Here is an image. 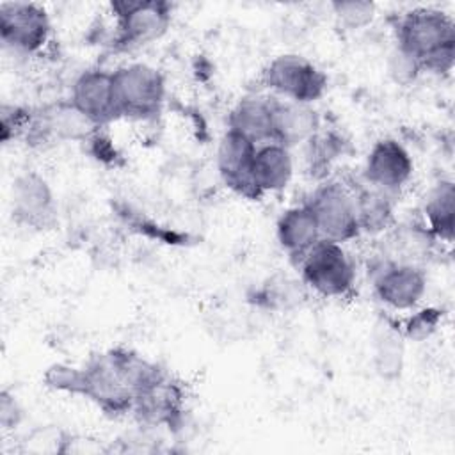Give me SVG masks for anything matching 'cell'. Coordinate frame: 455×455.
I'll return each instance as SVG.
<instances>
[{
    "label": "cell",
    "mask_w": 455,
    "mask_h": 455,
    "mask_svg": "<svg viewBox=\"0 0 455 455\" xmlns=\"http://www.w3.org/2000/svg\"><path fill=\"white\" fill-rule=\"evenodd\" d=\"M80 370V396L91 400L112 418L132 412L135 396L167 373L160 364L126 347L94 354Z\"/></svg>",
    "instance_id": "6da1fadb"
},
{
    "label": "cell",
    "mask_w": 455,
    "mask_h": 455,
    "mask_svg": "<svg viewBox=\"0 0 455 455\" xmlns=\"http://www.w3.org/2000/svg\"><path fill=\"white\" fill-rule=\"evenodd\" d=\"M396 50L411 57L421 71L446 75L455 64V23L437 7H414L395 23Z\"/></svg>",
    "instance_id": "7a4b0ae2"
},
{
    "label": "cell",
    "mask_w": 455,
    "mask_h": 455,
    "mask_svg": "<svg viewBox=\"0 0 455 455\" xmlns=\"http://www.w3.org/2000/svg\"><path fill=\"white\" fill-rule=\"evenodd\" d=\"M116 20L110 44L132 52L160 39L171 27L172 5L164 0H117L110 4Z\"/></svg>",
    "instance_id": "3957f363"
},
{
    "label": "cell",
    "mask_w": 455,
    "mask_h": 455,
    "mask_svg": "<svg viewBox=\"0 0 455 455\" xmlns=\"http://www.w3.org/2000/svg\"><path fill=\"white\" fill-rule=\"evenodd\" d=\"M119 117L151 121L158 117L165 100L164 75L146 64L130 62L112 71Z\"/></svg>",
    "instance_id": "277c9868"
},
{
    "label": "cell",
    "mask_w": 455,
    "mask_h": 455,
    "mask_svg": "<svg viewBox=\"0 0 455 455\" xmlns=\"http://www.w3.org/2000/svg\"><path fill=\"white\" fill-rule=\"evenodd\" d=\"M304 286L325 299L347 297L355 284V268L341 243L320 240L300 261Z\"/></svg>",
    "instance_id": "5b68a950"
},
{
    "label": "cell",
    "mask_w": 455,
    "mask_h": 455,
    "mask_svg": "<svg viewBox=\"0 0 455 455\" xmlns=\"http://www.w3.org/2000/svg\"><path fill=\"white\" fill-rule=\"evenodd\" d=\"M261 82L274 96L307 103L320 100L327 91V75L309 59L295 53L274 57L261 71Z\"/></svg>",
    "instance_id": "8992f818"
},
{
    "label": "cell",
    "mask_w": 455,
    "mask_h": 455,
    "mask_svg": "<svg viewBox=\"0 0 455 455\" xmlns=\"http://www.w3.org/2000/svg\"><path fill=\"white\" fill-rule=\"evenodd\" d=\"M306 204L316 219L322 240L343 243L359 236L354 192L341 181L318 185Z\"/></svg>",
    "instance_id": "52a82bcc"
},
{
    "label": "cell",
    "mask_w": 455,
    "mask_h": 455,
    "mask_svg": "<svg viewBox=\"0 0 455 455\" xmlns=\"http://www.w3.org/2000/svg\"><path fill=\"white\" fill-rule=\"evenodd\" d=\"M52 36L46 9L34 2H4L0 5V39L18 53H37Z\"/></svg>",
    "instance_id": "ba28073f"
},
{
    "label": "cell",
    "mask_w": 455,
    "mask_h": 455,
    "mask_svg": "<svg viewBox=\"0 0 455 455\" xmlns=\"http://www.w3.org/2000/svg\"><path fill=\"white\" fill-rule=\"evenodd\" d=\"M132 414L140 427L178 430L185 418V391L181 384L165 373L135 396Z\"/></svg>",
    "instance_id": "9c48e42d"
},
{
    "label": "cell",
    "mask_w": 455,
    "mask_h": 455,
    "mask_svg": "<svg viewBox=\"0 0 455 455\" xmlns=\"http://www.w3.org/2000/svg\"><path fill=\"white\" fill-rule=\"evenodd\" d=\"M100 128L89 121L71 100H59L34 110L27 140L41 144L48 140H89Z\"/></svg>",
    "instance_id": "30bf717a"
},
{
    "label": "cell",
    "mask_w": 455,
    "mask_h": 455,
    "mask_svg": "<svg viewBox=\"0 0 455 455\" xmlns=\"http://www.w3.org/2000/svg\"><path fill=\"white\" fill-rule=\"evenodd\" d=\"M373 293L386 306L412 309L427 291V274L419 265L384 259L373 270Z\"/></svg>",
    "instance_id": "8fae6325"
},
{
    "label": "cell",
    "mask_w": 455,
    "mask_h": 455,
    "mask_svg": "<svg viewBox=\"0 0 455 455\" xmlns=\"http://www.w3.org/2000/svg\"><path fill=\"white\" fill-rule=\"evenodd\" d=\"M256 148L258 146L249 139L231 130L224 132L217 148V171L222 183L249 201H258L261 197L252 180Z\"/></svg>",
    "instance_id": "7c38bea8"
},
{
    "label": "cell",
    "mask_w": 455,
    "mask_h": 455,
    "mask_svg": "<svg viewBox=\"0 0 455 455\" xmlns=\"http://www.w3.org/2000/svg\"><path fill=\"white\" fill-rule=\"evenodd\" d=\"M412 171L414 162L409 151L396 139L384 137L368 151L363 176L366 185L393 196L411 180Z\"/></svg>",
    "instance_id": "4fadbf2b"
},
{
    "label": "cell",
    "mask_w": 455,
    "mask_h": 455,
    "mask_svg": "<svg viewBox=\"0 0 455 455\" xmlns=\"http://www.w3.org/2000/svg\"><path fill=\"white\" fill-rule=\"evenodd\" d=\"M12 215L34 229H48L57 220V206L52 187L36 171L20 174L12 181Z\"/></svg>",
    "instance_id": "5bb4252c"
},
{
    "label": "cell",
    "mask_w": 455,
    "mask_h": 455,
    "mask_svg": "<svg viewBox=\"0 0 455 455\" xmlns=\"http://www.w3.org/2000/svg\"><path fill=\"white\" fill-rule=\"evenodd\" d=\"M71 103L98 128L119 119L112 71L87 69L71 85Z\"/></svg>",
    "instance_id": "9a60e30c"
},
{
    "label": "cell",
    "mask_w": 455,
    "mask_h": 455,
    "mask_svg": "<svg viewBox=\"0 0 455 455\" xmlns=\"http://www.w3.org/2000/svg\"><path fill=\"white\" fill-rule=\"evenodd\" d=\"M274 96L242 98L228 116V130L261 146L274 142Z\"/></svg>",
    "instance_id": "2e32d148"
},
{
    "label": "cell",
    "mask_w": 455,
    "mask_h": 455,
    "mask_svg": "<svg viewBox=\"0 0 455 455\" xmlns=\"http://www.w3.org/2000/svg\"><path fill=\"white\" fill-rule=\"evenodd\" d=\"M275 236L281 249L297 263L322 240L316 219L306 203L281 213L275 224Z\"/></svg>",
    "instance_id": "e0dca14e"
},
{
    "label": "cell",
    "mask_w": 455,
    "mask_h": 455,
    "mask_svg": "<svg viewBox=\"0 0 455 455\" xmlns=\"http://www.w3.org/2000/svg\"><path fill=\"white\" fill-rule=\"evenodd\" d=\"M274 98V142L290 149L320 132V116L313 105Z\"/></svg>",
    "instance_id": "ac0fdd59"
},
{
    "label": "cell",
    "mask_w": 455,
    "mask_h": 455,
    "mask_svg": "<svg viewBox=\"0 0 455 455\" xmlns=\"http://www.w3.org/2000/svg\"><path fill=\"white\" fill-rule=\"evenodd\" d=\"M293 176V158L286 146L267 142L256 148L252 162V180L258 192H279L288 187Z\"/></svg>",
    "instance_id": "d6986e66"
},
{
    "label": "cell",
    "mask_w": 455,
    "mask_h": 455,
    "mask_svg": "<svg viewBox=\"0 0 455 455\" xmlns=\"http://www.w3.org/2000/svg\"><path fill=\"white\" fill-rule=\"evenodd\" d=\"M423 212L425 228L434 240L451 243L455 235V185L451 180H441L430 188Z\"/></svg>",
    "instance_id": "ffe728a7"
},
{
    "label": "cell",
    "mask_w": 455,
    "mask_h": 455,
    "mask_svg": "<svg viewBox=\"0 0 455 455\" xmlns=\"http://www.w3.org/2000/svg\"><path fill=\"white\" fill-rule=\"evenodd\" d=\"M354 192L355 217L361 233L380 235L395 224L393 199L389 194L373 188L370 185L361 187Z\"/></svg>",
    "instance_id": "44dd1931"
},
{
    "label": "cell",
    "mask_w": 455,
    "mask_h": 455,
    "mask_svg": "<svg viewBox=\"0 0 455 455\" xmlns=\"http://www.w3.org/2000/svg\"><path fill=\"white\" fill-rule=\"evenodd\" d=\"M403 336L400 327L380 322L373 332V368L384 380H396L403 370Z\"/></svg>",
    "instance_id": "7402d4cb"
},
{
    "label": "cell",
    "mask_w": 455,
    "mask_h": 455,
    "mask_svg": "<svg viewBox=\"0 0 455 455\" xmlns=\"http://www.w3.org/2000/svg\"><path fill=\"white\" fill-rule=\"evenodd\" d=\"M304 283L283 274H275L263 281L251 295L249 300L268 311H290L304 299Z\"/></svg>",
    "instance_id": "603a6c76"
},
{
    "label": "cell",
    "mask_w": 455,
    "mask_h": 455,
    "mask_svg": "<svg viewBox=\"0 0 455 455\" xmlns=\"http://www.w3.org/2000/svg\"><path fill=\"white\" fill-rule=\"evenodd\" d=\"M331 11L341 27L359 30L373 21L377 5L368 0H338L331 4Z\"/></svg>",
    "instance_id": "cb8c5ba5"
},
{
    "label": "cell",
    "mask_w": 455,
    "mask_h": 455,
    "mask_svg": "<svg viewBox=\"0 0 455 455\" xmlns=\"http://www.w3.org/2000/svg\"><path fill=\"white\" fill-rule=\"evenodd\" d=\"M443 313L444 311L441 307H423V309L412 313L400 329L402 336L405 339H412V341H425L441 325Z\"/></svg>",
    "instance_id": "d4e9b609"
},
{
    "label": "cell",
    "mask_w": 455,
    "mask_h": 455,
    "mask_svg": "<svg viewBox=\"0 0 455 455\" xmlns=\"http://www.w3.org/2000/svg\"><path fill=\"white\" fill-rule=\"evenodd\" d=\"M43 382L46 387L68 395L80 396L82 389V370L80 366H71L64 363H57L46 368L43 375Z\"/></svg>",
    "instance_id": "484cf974"
},
{
    "label": "cell",
    "mask_w": 455,
    "mask_h": 455,
    "mask_svg": "<svg viewBox=\"0 0 455 455\" xmlns=\"http://www.w3.org/2000/svg\"><path fill=\"white\" fill-rule=\"evenodd\" d=\"M34 110L25 108L20 105H9L4 103L0 108V137L2 142H9L12 139H18L20 135H27L30 123H32Z\"/></svg>",
    "instance_id": "4316f807"
},
{
    "label": "cell",
    "mask_w": 455,
    "mask_h": 455,
    "mask_svg": "<svg viewBox=\"0 0 455 455\" xmlns=\"http://www.w3.org/2000/svg\"><path fill=\"white\" fill-rule=\"evenodd\" d=\"M23 419V409L20 405V402L16 400V396L7 391L2 389L0 393V425L4 430H11L16 428Z\"/></svg>",
    "instance_id": "83f0119b"
},
{
    "label": "cell",
    "mask_w": 455,
    "mask_h": 455,
    "mask_svg": "<svg viewBox=\"0 0 455 455\" xmlns=\"http://www.w3.org/2000/svg\"><path fill=\"white\" fill-rule=\"evenodd\" d=\"M389 71L393 75V78L400 84H407L411 80H414L421 69L419 66L407 55H403L402 52L395 50V53L391 55V64H389Z\"/></svg>",
    "instance_id": "f1b7e54d"
}]
</instances>
